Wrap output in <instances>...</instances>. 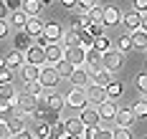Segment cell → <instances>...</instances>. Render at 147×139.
<instances>
[{
    "mask_svg": "<svg viewBox=\"0 0 147 139\" xmlns=\"http://www.w3.org/2000/svg\"><path fill=\"white\" fill-rule=\"evenodd\" d=\"M119 23H124V28L129 33H134V31H147V23H145V13H124L122 15V20Z\"/></svg>",
    "mask_w": 147,
    "mask_h": 139,
    "instance_id": "cell-4",
    "label": "cell"
},
{
    "mask_svg": "<svg viewBox=\"0 0 147 139\" xmlns=\"http://www.w3.org/2000/svg\"><path fill=\"white\" fill-rule=\"evenodd\" d=\"M117 51L122 53V56L132 51V41H129V33H127V35H119V38H117Z\"/></svg>",
    "mask_w": 147,
    "mask_h": 139,
    "instance_id": "cell-37",
    "label": "cell"
},
{
    "mask_svg": "<svg viewBox=\"0 0 147 139\" xmlns=\"http://www.w3.org/2000/svg\"><path fill=\"white\" fill-rule=\"evenodd\" d=\"M84 91H86V104L89 106H99L102 101H107V94H104V89H99V86H91V84H89Z\"/></svg>",
    "mask_w": 147,
    "mask_h": 139,
    "instance_id": "cell-12",
    "label": "cell"
},
{
    "mask_svg": "<svg viewBox=\"0 0 147 139\" xmlns=\"http://www.w3.org/2000/svg\"><path fill=\"white\" fill-rule=\"evenodd\" d=\"M94 3H96V0H76V10L86 15V13H89V8H91Z\"/></svg>",
    "mask_w": 147,
    "mask_h": 139,
    "instance_id": "cell-41",
    "label": "cell"
},
{
    "mask_svg": "<svg viewBox=\"0 0 147 139\" xmlns=\"http://www.w3.org/2000/svg\"><path fill=\"white\" fill-rule=\"evenodd\" d=\"M61 139H81V137H79V134H63Z\"/></svg>",
    "mask_w": 147,
    "mask_h": 139,
    "instance_id": "cell-53",
    "label": "cell"
},
{
    "mask_svg": "<svg viewBox=\"0 0 147 139\" xmlns=\"http://www.w3.org/2000/svg\"><path fill=\"white\" fill-rule=\"evenodd\" d=\"M84 58H86V51H81V48H66L63 51V61L69 63L71 68H76V66H84Z\"/></svg>",
    "mask_w": 147,
    "mask_h": 139,
    "instance_id": "cell-9",
    "label": "cell"
},
{
    "mask_svg": "<svg viewBox=\"0 0 147 139\" xmlns=\"http://www.w3.org/2000/svg\"><path fill=\"white\" fill-rule=\"evenodd\" d=\"M0 68H5V58L3 56H0Z\"/></svg>",
    "mask_w": 147,
    "mask_h": 139,
    "instance_id": "cell-55",
    "label": "cell"
},
{
    "mask_svg": "<svg viewBox=\"0 0 147 139\" xmlns=\"http://www.w3.org/2000/svg\"><path fill=\"white\" fill-rule=\"evenodd\" d=\"M15 111V101H0V122H8Z\"/></svg>",
    "mask_w": 147,
    "mask_h": 139,
    "instance_id": "cell-31",
    "label": "cell"
},
{
    "mask_svg": "<svg viewBox=\"0 0 147 139\" xmlns=\"http://www.w3.org/2000/svg\"><path fill=\"white\" fill-rule=\"evenodd\" d=\"M119 20H122V10H119L117 5H107V8H102V23L104 28H114V25H119Z\"/></svg>",
    "mask_w": 147,
    "mask_h": 139,
    "instance_id": "cell-6",
    "label": "cell"
},
{
    "mask_svg": "<svg viewBox=\"0 0 147 139\" xmlns=\"http://www.w3.org/2000/svg\"><path fill=\"white\" fill-rule=\"evenodd\" d=\"M134 84H137V91H142V94L147 91V76L145 74H140V76L134 78Z\"/></svg>",
    "mask_w": 147,
    "mask_h": 139,
    "instance_id": "cell-44",
    "label": "cell"
},
{
    "mask_svg": "<svg viewBox=\"0 0 147 139\" xmlns=\"http://www.w3.org/2000/svg\"><path fill=\"white\" fill-rule=\"evenodd\" d=\"M81 33H86L89 38H99V35H104V25H102V23H89Z\"/></svg>",
    "mask_w": 147,
    "mask_h": 139,
    "instance_id": "cell-36",
    "label": "cell"
},
{
    "mask_svg": "<svg viewBox=\"0 0 147 139\" xmlns=\"http://www.w3.org/2000/svg\"><path fill=\"white\" fill-rule=\"evenodd\" d=\"M94 51H99V53H104V51H109V48H112V41H109V38H107V33H104V35H99V38H94Z\"/></svg>",
    "mask_w": 147,
    "mask_h": 139,
    "instance_id": "cell-35",
    "label": "cell"
},
{
    "mask_svg": "<svg viewBox=\"0 0 147 139\" xmlns=\"http://www.w3.org/2000/svg\"><path fill=\"white\" fill-rule=\"evenodd\" d=\"M46 109L59 114L61 109H63V94H56V89L48 91V94H46Z\"/></svg>",
    "mask_w": 147,
    "mask_h": 139,
    "instance_id": "cell-18",
    "label": "cell"
},
{
    "mask_svg": "<svg viewBox=\"0 0 147 139\" xmlns=\"http://www.w3.org/2000/svg\"><path fill=\"white\" fill-rule=\"evenodd\" d=\"M84 68H86L89 74H94V71H99L102 68V53L99 51H86V58H84Z\"/></svg>",
    "mask_w": 147,
    "mask_h": 139,
    "instance_id": "cell-15",
    "label": "cell"
},
{
    "mask_svg": "<svg viewBox=\"0 0 147 139\" xmlns=\"http://www.w3.org/2000/svg\"><path fill=\"white\" fill-rule=\"evenodd\" d=\"M41 86H43V91H53L56 86H59L61 78L56 76V71H53V66H41L38 68V78H36Z\"/></svg>",
    "mask_w": 147,
    "mask_h": 139,
    "instance_id": "cell-3",
    "label": "cell"
},
{
    "mask_svg": "<svg viewBox=\"0 0 147 139\" xmlns=\"http://www.w3.org/2000/svg\"><path fill=\"white\" fill-rule=\"evenodd\" d=\"M132 10L134 13H145L147 10V0H132Z\"/></svg>",
    "mask_w": 147,
    "mask_h": 139,
    "instance_id": "cell-45",
    "label": "cell"
},
{
    "mask_svg": "<svg viewBox=\"0 0 147 139\" xmlns=\"http://www.w3.org/2000/svg\"><path fill=\"white\" fill-rule=\"evenodd\" d=\"M26 94H28V96H33V99L38 101V99L43 96V86H41L38 81H28V84H26Z\"/></svg>",
    "mask_w": 147,
    "mask_h": 139,
    "instance_id": "cell-33",
    "label": "cell"
},
{
    "mask_svg": "<svg viewBox=\"0 0 147 139\" xmlns=\"http://www.w3.org/2000/svg\"><path fill=\"white\" fill-rule=\"evenodd\" d=\"M89 23H91L89 15H84V13H76V15H74L71 13V31H84Z\"/></svg>",
    "mask_w": 147,
    "mask_h": 139,
    "instance_id": "cell-28",
    "label": "cell"
},
{
    "mask_svg": "<svg viewBox=\"0 0 147 139\" xmlns=\"http://www.w3.org/2000/svg\"><path fill=\"white\" fill-rule=\"evenodd\" d=\"M46 53V66H56L59 61H63V48L59 46V43H51V46L43 48Z\"/></svg>",
    "mask_w": 147,
    "mask_h": 139,
    "instance_id": "cell-13",
    "label": "cell"
},
{
    "mask_svg": "<svg viewBox=\"0 0 147 139\" xmlns=\"http://www.w3.org/2000/svg\"><path fill=\"white\" fill-rule=\"evenodd\" d=\"M96 114H99V119H102V122H112V119H114V114H117V104L107 99V101H102V104L96 106Z\"/></svg>",
    "mask_w": 147,
    "mask_h": 139,
    "instance_id": "cell-16",
    "label": "cell"
},
{
    "mask_svg": "<svg viewBox=\"0 0 147 139\" xmlns=\"http://www.w3.org/2000/svg\"><path fill=\"white\" fill-rule=\"evenodd\" d=\"M104 94H107V99H109V101H117L119 96L124 94V84H122V81H114V78H112V81H109V84L104 86Z\"/></svg>",
    "mask_w": 147,
    "mask_h": 139,
    "instance_id": "cell-20",
    "label": "cell"
},
{
    "mask_svg": "<svg viewBox=\"0 0 147 139\" xmlns=\"http://www.w3.org/2000/svg\"><path fill=\"white\" fill-rule=\"evenodd\" d=\"M15 89L13 84H0V101H15Z\"/></svg>",
    "mask_w": 147,
    "mask_h": 139,
    "instance_id": "cell-32",
    "label": "cell"
},
{
    "mask_svg": "<svg viewBox=\"0 0 147 139\" xmlns=\"http://www.w3.org/2000/svg\"><path fill=\"white\" fill-rule=\"evenodd\" d=\"M26 20H28V15H26L23 10H13V13L8 15V25H10V28H18V31H23Z\"/></svg>",
    "mask_w": 147,
    "mask_h": 139,
    "instance_id": "cell-25",
    "label": "cell"
},
{
    "mask_svg": "<svg viewBox=\"0 0 147 139\" xmlns=\"http://www.w3.org/2000/svg\"><path fill=\"white\" fill-rule=\"evenodd\" d=\"M79 35H81V31H69V33H63L61 35V41H59V46L66 51V48H76L79 46Z\"/></svg>",
    "mask_w": 147,
    "mask_h": 139,
    "instance_id": "cell-23",
    "label": "cell"
},
{
    "mask_svg": "<svg viewBox=\"0 0 147 139\" xmlns=\"http://www.w3.org/2000/svg\"><path fill=\"white\" fill-rule=\"evenodd\" d=\"M79 122L84 124V126H99L102 119H99V114H96V106H84L81 114H79Z\"/></svg>",
    "mask_w": 147,
    "mask_h": 139,
    "instance_id": "cell-10",
    "label": "cell"
},
{
    "mask_svg": "<svg viewBox=\"0 0 147 139\" xmlns=\"http://www.w3.org/2000/svg\"><path fill=\"white\" fill-rule=\"evenodd\" d=\"M8 15H10V13H8V8H5V3L0 0V20H8Z\"/></svg>",
    "mask_w": 147,
    "mask_h": 139,
    "instance_id": "cell-50",
    "label": "cell"
},
{
    "mask_svg": "<svg viewBox=\"0 0 147 139\" xmlns=\"http://www.w3.org/2000/svg\"><path fill=\"white\" fill-rule=\"evenodd\" d=\"M53 71H56V76H59V78H69L74 68H71V66H69L66 61H59L56 66H53Z\"/></svg>",
    "mask_w": 147,
    "mask_h": 139,
    "instance_id": "cell-38",
    "label": "cell"
},
{
    "mask_svg": "<svg viewBox=\"0 0 147 139\" xmlns=\"http://www.w3.org/2000/svg\"><path fill=\"white\" fill-rule=\"evenodd\" d=\"M129 41H132V48H145V46H147V31H134V33H129Z\"/></svg>",
    "mask_w": 147,
    "mask_h": 139,
    "instance_id": "cell-30",
    "label": "cell"
},
{
    "mask_svg": "<svg viewBox=\"0 0 147 139\" xmlns=\"http://www.w3.org/2000/svg\"><path fill=\"white\" fill-rule=\"evenodd\" d=\"M63 106L76 109V111H81L84 106H89L86 104V91H84L81 86H71L69 94H63Z\"/></svg>",
    "mask_w": 147,
    "mask_h": 139,
    "instance_id": "cell-1",
    "label": "cell"
},
{
    "mask_svg": "<svg viewBox=\"0 0 147 139\" xmlns=\"http://www.w3.org/2000/svg\"><path fill=\"white\" fill-rule=\"evenodd\" d=\"M23 63H28V66H38V68L46 66V53H43V48L33 43V46L23 53Z\"/></svg>",
    "mask_w": 147,
    "mask_h": 139,
    "instance_id": "cell-7",
    "label": "cell"
},
{
    "mask_svg": "<svg viewBox=\"0 0 147 139\" xmlns=\"http://www.w3.org/2000/svg\"><path fill=\"white\" fill-rule=\"evenodd\" d=\"M8 35H10V25H8V20H0V41L8 38Z\"/></svg>",
    "mask_w": 147,
    "mask_h": 139,
    "instance_id": "cell-48",
    "label": "cell"
},
{
    "mask_svg": "<svg viewBox=\"0 0 147 139\" xmlns=\"http://www.w3.org/2000/svg\"><path fill=\"white\" fill-rule=\"evenodd\" d=\"M112 139H134L132 129H122V126H114L112 129Z\"/></svg>",
    "mask_w": 147,
    "mask_h": 139,
    "instance_id": "cell-40",
    "label": "cell"
},
{
    "mask_svg": "<svg viewBox=\"0 0 147 139\" xmlns=\"http://www.w3.org/2000/svg\"><path fill=\"white\" fill-rule=\"evenodd\" d=\"M122 63H124V56H122L114 46L102 53V68H104V71L114 74V71H119V68H122Z\"/></svg>",
    "mask_w": 147,
    "mask_h": 139,
    "instance_id": "cell-2",
    "label": "cell"
},
{
    "mask_svg": "<svg viewBox=\"0 0 147 139\" xmlns=\"http://www.w3.org/2000/svg\"><path fill=\"white\" fill-rule=\"evenodd\" d=\"M30 134H33V139H46L48 134H51V126H48L46 122H38L36 126H33V132H30Z\"/></svg>",
    "mask_w": 147,
    "mask_h": 139,
    "instance_id": "cell-34",
    "label": "cell"
},
{
    "mask_svg": "<svg viewBox=\"0 0 147 139\" xmlns=\"http://www.w3.org/2000/svg\"><path fill=\"white\" fill-rule=\"evenodd\" d=\"M63 132H66V134H79V137H81L84 124L79 122V116H69V119H63Z\"/></svg>",
    "mask_w": 147,
    "mask_h": 139,
    "instance_id": "cell-24",
    "label": "cell"
},
{
    "mask_svg": "<svg viewBox=\"0 0 147 139\" xmlns=\"http://www.w3.org/2000/svg\"><path fill=\"white\" fill-rule=\"evenodd\" d=\"M38 3H41V5H51L53 0H38Z\"/></svg>",
    "mask_w": 147,
    "mask_h": 139,
    "instance_id": "cell-54",
    "label": "cell"
},
{
    "mask_svg": "<svg viewBox=\"0 0 147 139\" xmlns=\"http://www.w3.org/2000/svg\"><path fill=\"white\" fill-rule=\"evenodd\" d=\"M13 139H33V134H30V129H26L20 134H13Z\"/></svg>",
    "mask_w": 147,
    "mask_h": 139,
    "instance_id": "cell-51",
    "label": "cell"
},
{
    "mask_svg": "<svg viewBox=\"0 0 147 139\" xmlns=\"http://www.w3.org/2000/svg\"><path fill=\"white\" fill-rule=\"evenodd\" d=\"M3 58H5V68H10V71H15V68L23 66V53H18V51H10V53L3 56Z\"/></svg>",
    "mask_w": 147,
    "mask_h": 139,
    "instance_id": "cell-27",
    "label": "cell"
},
{
    "mask_svg": "<svg viewBox=\"0 0 147 139\" xmlns=\"http://www.w3.org/2000/svg\"><path fill=\"white\" fill-rule=\"evenodd\" d=\"M114 126H122V129H132L134 126V114L132 106H117V114H114Z\"/></svg>",
    "mask_w": 147,
    "mask_h": 139,
    "instance_id": "cell-5",
    "label": "cell"
},
{
    "mask_svg": "<svg viewBox=\"0 0 147 139\" xmlns=\"http://www.w3.org/2000/svg\"><path fill=\"white\" fill-rule=\"evenodd\" d=\"M69 81H71L74 86H81V89H86L89 86V71L84 68V66H76L71 71V76H69Z\"/></svg>",
    "mask_w": 147,
    "mask_h": 139,
    "instance_id": "cell-17",
    "label": "cell"
},
{
    "mask_svg": "<svg viewBox=\"0 0 147 139\" xmlns=\"http://www.w3.org/2000/svg\"><path fill=\"white\" fill-rule=\"evenodd\" d=\"M61 5H63V8H69V10H71V8H76V0H61Z\"/></svg>",
    "mask_w": 147,
    "mask_h": 139,
    "instance_id": "cell-52",
    "label": "cell"
},
{
    "mask_svg": "<svg viewBox=\"0 0 147 139\" xmlns=\"http://www.w3.org/2000/svg\"><path fill=\"white\" fill-rule=\"evenodd\" d=\"M0 84H13V71L10 68H0Z\"/></svg>",
    "mask_w": 147,
    "mask_h": 139,
    "instance_id": "cell-43",
    "label": "cell"
},
{
    "mask_svg": "<svg viewBox=\"0 0 147 139\" xmlns=\"http://www.w3.org/2000/svg\"><path fill=\"white\" fill-rule=\"evenodd\" d=\"M51 134H53V137H63V134H66V132H63V119H61V122H56V124H51Z\"/></svg>",
    "mask_w": 147,
    "mask_h": 139,
    "instance_id": "cell-42",
    "label": "cell"
},
{
    "mask_svg": "<svg viewBox=\"0 0 147 139\" xmlns=\"http://www.w3.org/2000/svg\"><path fill=\"white\" fill-rule=\"evenodd\" d=\"M96 139H112V129L109 126H99L96 129Z\"/></svg>",
    "mask_w": 147,
    "mask_h": 139,
    "instance_id": "cell-46",
    "label": "cell"
},
{
    "mask_svg": "<svg viewBox=\"0 0 147 139\" xmlns=\"http://www.w3.org/2000/svg\"><path fill=\"white\" fill-rule=\"evenodd\" d=\"M23 33L28 35L30 41H33V38H38V35L43 33V20H41L38 15H36V18H28V20H26V25H23Z\"/></svg>",
    "mask_w": 147,
    "mask_h": 139,
    "instance_id": "cell-11",
    "label": "cell"
},
{
    "mask_svg": "<svg viewBox=\"0 0 147 139\" xmlns=\"http://www.w3.org/2000/svg\"><path fill=\"white\" fill-rule=\"evenodd\" d=\"M132 114H134V119H145L147 116V101L145 99H140L137 104H132Z\"/></svg>",
    "mask_w": 147,
    "mask_h": 139,
    "instance_id": "cell-39",
    "label": "cell"
},
{
    "mask_svg": "<svg viewBox=\"0 0 147 139\" xmlns=\"http://www.w3.org/2000/svg\"><path fill=\"white\" fill-rule=\"evenodd\" d=\"M109 81H112V74H109V71H104V68L94 71V74H89V84H91V86H99V89H104Z\"/></svg>",
    "mask_w": 147,
    "mask_h": 139,
    "instance_id": "cell-21",
    "label": "cell"
},
{
    "mask_svg": "<svg viewBox=\"0 0 147 139\" xmlns=\"http://www.w3.org/2000/svg\"><path fill=\"white\" fill-rule=\"evenodd\" d=\"M20 10L28 18H36L41 13V3H38V0H20Z\"/></svg>",
    "mask_w": 147,
    "mask_h": 139,
    "instance_id": "cell-26",
    "label": "cell"
},
{
    "mask_svg": "<svg viewBox=\"0 0 147 139\" xmlns=\"http://www.w3.org/2000/svg\"><path fill=\"white\" fill-rule=\"evenodd\" d=\"M20 76H23L26 84H28V81H36V78H38V66H28V63H23V66H20Z\"/></svg>",
    "mask_w": 147,
    "mask_h": 139,
    "instance_id": "cell-29",
    "label": "cell"
},
{
    "mask_svg": "<svg viewBox=\"0 0 147 139\" xmlns=\"http://www.w3.org/2000/svg\"><path fill=\"white\" fill-rule=\"evenodd\" d=\"M3 3H5V8H8V13L20 10V0H3Z\"/></svg>",
    "mask_w": 147,
    "mask_h": 139,
    "instance_id": "cell-47",
    "label": "cell"
},
{
    "mask_svg": "<svg viewBox=\"0 0 147 139\" xmlns=\"http://www.w3.org/2000/svg\"><path fill=\"white\" fill-rule=\"evenodd\" d=\"M5 124H8V129H10V134H20V132H26V129H28V122H26V116H23V114H13Z\"/></svg>",
    "mask_w": 147,
    "mask_h": 139,
    "instance_id": "cell-19",
    "label": "cell"
},
{
    "mask_svg": "<svg viewBox=\"0 0 147 139\" xmlns=\"http://www.w3.org/2000/svg\"><path fill=\"white\" fill-rule=\"evenodd\" d=\"M30 46H33V41H30L23 31H20V33H13V51H18V53H26Z\"/></svg>",
    "mask_w": 147,
    "mask_h": 139,
    "instance_id": "cell-22",
    "label": "cell"
},
{
    "mask_svg": "<svg viewBox=\"0 0 147 139\" xmlns=\"http://www.w3.org/2000/svg\"><path fill=\"white\" fill-rule=\"evenodd\" d=\"M0 139H13V134H10V129H8L5 122H0Z\"/></svg>",
    "mask_w": 147,
    "mask_h": 139,
    "instance_id": "cell-49",
    "label": "cell"
},
{
    "mask_svg": "<svg viewBox=\"0 0 147 139\" xmlns=\"http://www.w3.org/2000/svg\"><path fill=\"white\" fill-rule=\"evenodd\" d=\"M15 109H18L23 116H28V114H33V111L38 109V101L23 91V94H18V96H15Z\"/></svg>",
    "mask_w": 147,
    "mask_h": 139,
    "instance_id": "cell-8",
    "label": "cell"
},
{
    "mask_svg": "<svg viewBox=\"0 0 147 139\" xmlns=\"http://www.w3.org/2000/svg\"><path fill=\"white\" fill-rule=\"evenodd\" d=\"M41 35H43L48 43H59L61 35H63V28H61L59 23H43V33Z\"/></svg>",
    "mask_w": 147,
    "mask_h": 139,
    "instance_id": "cell-14",
    "label": "cell"
}]
</instances>
